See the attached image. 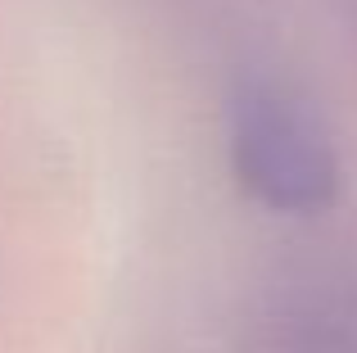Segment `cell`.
I'll return each instance as SVG.
<instances>
[{
	"label": "cell",
	"instance_id": "1",
	"mask_svg": "<svg viewBox=\"0 0 357 353\" xmlns=\"http://www.w3.org/2000/svg\"><path fill=\"white\" fill-rule=\"evenodd\" d=\"M240 181L280 213H317L335 200L340 163L307 109L276 91H249L231 118Z\"/></svg>",
	"mask_w": 357,
	"mask_h": 353
}]
</instances>
